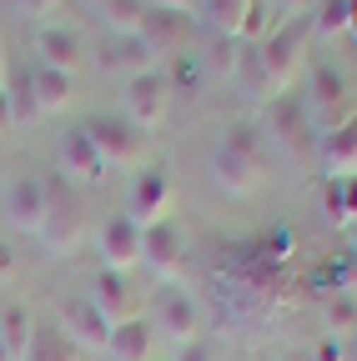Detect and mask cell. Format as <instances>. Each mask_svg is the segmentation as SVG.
<instances>
[{"label": "cell", "mask_w": 357, "mask_h": 361, "mask_svg": "<svg viewBox=\"0 0 357 361\" xmlns=\"http://www.w3.org/2000/svg\"><path fill=\"white\" fill-rule=\"evenodd\" d=\"M211 186L221 196H252L267 180V135L257 121H232L211 146Z\"/></svg>", "instance_id": "obj_1"}, {"label": "cell", "mask_w": 357, "mask_h": 361, "mask_svg": "<svg viewBox=\"0 0 357 361\" xmlns=\"http://www.w3.org/2000/svg\"><path fill=\"white\" fill-rule=\"evenodd\" d=\"M257 126L272 135L287 156H317L322 130H317V121H312L302 90H277L272 101H262V121H257Z\"/></svg>", "instance_id": "obj_2"}, {"label": "cell", "mask_w": 357, "mask_h": 361, "mask_svg": "<svg viewBox=\"0 0 357 361\" xmlns=\"http://www.w3.org/2000/svg\"><path fill=\"white\" fill-rule=\"evenodd\" d=\"M46 216H51V186L46 176L35 171H16L6 176L0 186V221H6V236H40L46 231Z\"/></svg>", "instance_id": "obj_3"}, {"label": "cell", "mask_w": 357, "mask_h": 361, "mask_svg": "<svg viewBox=\"0 0 357 361\" xmlns=\"http://www.w3.org/2000/svg\"><path fill=\"white\" fill-rule=\"evenodd\" d=\"M302 101H307L312 121H317V130L342 126V121L357 111L352 75H347L337 61H312V66H307V90H302Z\"/></svg>", "instance_id": "obj_4"}, {"label": "cell", "mask_w": 357, "mask_h": 361, "mask_svg": "<svg viewBox=\"0 0 357 361\" xmlns=\"http://www.w3.org/2000/svg\"><path fill=\"white\" fill-rule=\"evenodd\" d=\"M312 45V30H307V16H287L267 30V40H257V56L267 66V80H272V96L277 90H292L297 71H302V51Z\"/></svg>", "instance_id": "obj_5"}, {"label": "cell", "mask_w": 357, "mask_h": 361, "mask_svg": "<svg viewBox=\"0 0 357 361\" xmlns=\"http://www.w3.org/2000/svg\"><path fill=\"white\" fill-rule=\"evenodd\" d=\"M81 130L91 135V146L101 151V161H106L111 171H136V166H146V130H136L121 111L86 116Z\"/></svg>", "instance_id": "obj_6"}, {"label": "cell", "mask_w": 357, "mask_h": 361, "mask_svg": "<svg viewBox=\"0 0 357 361\" xmlns=\"http://www.w3.org/2000/svg\"><path fill=\"white\" fill-rule=\"evenodd\" d=\"M151 331L166 336L171 346H182L192 336H201V301L187 291V286H176V281H161V291L151 296Z\"/></svg>", "instance_id": "obj_7"}, {"label": "cell", "mask_w": 357, "mask_h": 361, "mask_svg": "<svg viewBox=\"0 0 357 361\" xmlns=\"http://www.w3.org/2000/svg\"><path fill=\"white\" fill-rule=\"evenodd\" d=\"M171 111V75L166 71H141L121 80V116L136 130H156Z\"/></svg>", "instance_id": "obj_8"}, {"label": "cell", "mask_w": 357, "mask_h": 361, "mask_svg": "<svg viewBox=\"0 0 357 361\" xmlns=\"http://www.w3.org/2000/svg\"><path fill=\"white\" fill-rule=\"evenodd\" d=\"M91 251L101 266L111 271H136L141 266V226L131 221L126 211H111L91 226Z\"/></svg>", "instance_id": "obj_9"}, {"label": "cell", "mask_w": 357, "mask_h": 361, "mask_svg": "<svg viewBox=\"0 0 357 361\" xmlns=\"http://www.w3.org/2000/svg\"><path fill=\"white\" fill-rule=\"evenodd\" d=\"M136 226H151L171 211V171L161 161H146L131 171V186H126V206H121Z\"/></svg>", "instance_id": "obj_10"}, {"label": "cell", "mask_w": 357, "mask_h": 361, "mask_svg": "<svg viewBox=\"0 0 357 361\" xmlns=\"http://www.w3.org/2000/svg\"><path fill=\"white\" fill-rule=\"evenodd\" d=\"M187 261V226L176 216H161L151 226H141V266L151 271V276L171 281L176 271H182Z\"/></svg>", "instance_id": "obj_11"}, {"label": "cell", "mask_w": 357, "mask_h": 361, "mask_svg": "<svg viewBox=\"0 0 357 361\" xmlns=\"http://www.w3.org/2000/svg\"><path fill=\"white\" fill-rule=\"evenodd\" d=\"M56 331H61L71 346H86V351H106V341H111V322H106V311H101L91 296H61V306H56Z\"/></svg>", "instance_id": "obj_12"}, {"label": "cell", "mask_w": 357, "mask_h": 361, "mask_svg": "<svg viewBox=\"0 0 357 361\" xmlns=\"http://www.w3.org/2000/svg\"><path fill=\"white\" fill-rule=\"evenodd\" d=\"M56 171L66 180H76V186H101V180L111 176V166L101 161V151L91 146V135H86L81 126L61 130V141H56Z\"/></svg>", "instance_id": "obj_13"}, {"label": "cell", "mask_w": 357, "mask_h": 361, "mask_svg": "<svg viewBox=\"0 0 357 361\" xmlns=\"http://www.w3.org/2000/svg\"><path fill=\"white\" fill-rule=\"evenodd\" d=\"M86 61V35L66 20H40L35 25V66H51V71H71Z\"/></svg>", "instance_id": "obj_14"}, {"label": "cell", "mask_w": 357, "mask_h": 361, "mask_svg": "<svg viewBox=\"0 0 357 361\" xmlns=\"http://www.w3.org/2000/svg\"><path fill=\"white\" fill-rule=\"evenodd\" d=\"M25 96H30V106H35V121L61 116V111H71V101H76V75H71V71H51V66H30Z\"/></svg>", "instance_id": "obj_15"}, {"label": "cell", "mask_w": 357, "mask_h": 361, "mask_svg": "<svg viewBox=\"0 0 357 361\" xmlns=\"http://www.w3.org/2000/svg\"><path fill=\"white\" fill-rule=\"evenodd\" d=\"M91 296L101 311H106V322H131L136 316V281H131V271H111V266H96V276H91Z\"/></svg>", "instance_id": "obj_16"}, {"label": "cell", "mask_w": 357, "mask_h": 361, "mask_svg": "<svg viewBox=\"0 0 357 361\" xmlns=\"http://www.w3.org/2000/svg\"><path fill=\"white\" fill-rule=\"evenodd\" d=\"M106 356L111 361H156V331H151L146 316L116 322L111 326V341H106Z\"/></svg>", "instance_id": "obj_17"}, {"label": "cell", "mask_w": 357, "mask_h": 361, "mask_svg": "<svg viewBox=\"0 0 357 361\" xmlns=\"http://www.w3.org/2000/svg\"><path fill=\"white\" fill-rule=\"evenodd\" d=\"M317 156H322L327 176H357V111H352L342 126L322 130V141H317Z\"/></svg>", "instance_id": "obj_18"}, {"label": "cell", "mask_w": 357, "mask_h": 361, "mask_svg": "<svg viewBox=\"0 0 357 361\" xmlns=\"http://www.w3.org/2000/svg\"><path fill=\"white\" fill-rule=\"evenodd\" d=\"M187 30H192V16H182V11H146V25H141L146 45L156 51V61H166V56L182 51Z\"/></svg>", "instance_id": "obj_19"}, {"label": "cell", "mask_w": 357, "mask_h": 361, "mask_svg": "<svg viewBox=\"0 0 357 361\" xmlns=\"http://www.w3.org/2000/svg\"><path fill=\"white\" fill-rule=\"evenodd\" d=\"M35 311L25 306V301H6L0 306V341H6V356L11 361H25V351H30V341H35Z\"/></svg>", "instance_id": "obj_20"}, {"label": "cell", "mask_w": 357, "mask_h": 361, "mask_svg": "<svg viewBox=\"0 0 357 361\" xmlns=\"http://www.w3.org/2000/svg\"><path fill=\"white\" fill-rule=\"evenodd\" d=\"M91 11L101 16L106 35H141L151 6H146V0H91Z\"/></svg>", "instance_id": "obj_21"}, {"label": "cell", "mask_w": 357, "mask_h": 361, "mask_svg": "<svg viewBox=\"0 0 357 361\" xmlns=\"http://www.w3.org/2000/svg\"><path fill=\"white\" fill-rule=\"evenodd\" d=\"M111 66L126 75H141V71H161L156 51L146 45V35H111Z\"/></svg>", "instance_id": "obj_22"}, {"label": "cell", "mask_w": 357, "mask_h": 361, "mask_svg": "<svg viewBox=\"0 0 357 361\" xmlns=\"http://www.w3.org/2000/svg\"><path fill=\"white\" fill-rule=\"evenodd\" d=\"M81 231H86V226H81V216L66 206H56V191H51V216H46V231H40V241H46L51 251H76V241H81Z\"/></svg>", "instance_id": "obj_23"}, {"label": "cell", "mask_w": 357, "mask_h": 361, "mask_svg": "<svg viewBox=\"0 0 357 361\" xmlns=\"http://www.w3.org/2000/svg\"><path fill=\"white\" fill-rule=\"evenodd\" d=\"M247 11H252V0H197V16L211 30H221V35H237L242 20H247Z\"/></svg>", "instance_id": "obj_24"}, {"label": "cell", "mask_w": 357, "mask_h": 361, "mask_svg": "<svg viewBox=\"0 0 357 361\" xmlns=\"http://www.w3.org/2000/svg\"><path fill=\"white\" fill-rule=\"evenodd\" d=\"M307 30H312V40H317V45L347 35V0H317V11L307 16Z\"/></svg>", "instance_id": "obj_25"}, {"label": "cell", "mask_w": 357, "mask_h": 361, "mask_svg": "<svg viewBox=\"0 0 357 361\" xmlns=\"http://www.w3.org/2000/svg\"><path fill=\"white\" fill-rule=\"evenodd\" d=\"M322 322H327V336H352L357 331V296H347V291H332L327 301H322Z\"/></svg>", "instance_id": "obj_26"}, {"label": "cell", "mask_w": 357, "mask_h": 361, "mask_svg": "<svg viewBox=\"0 0 357 361\" xmlns=\"http://www.w3.org/2000/svg\"><path fill=\"white\" fill-rule=\"evenodd\" d=\"M25 361H76V351H71V341H66L56 326L40 322V326H35V341H30V351H25Z\"/></svg>", "instance_id": "obj_27"}, {"label": "cell", "mask_w": 357, "mask_h": 361, "mask_svg": "<svg viewBox=\"0 0 357 361\" xmlns=\"http://www.w3.org/2000/svg\"><path fill=\"white\" fill-rule=\"evenodd\" d=\"M171 361H221V341L216 336H192V341L176 346Z\"/></svg>", "instance_id": "obj_28"}, {"label": "cell", "mask_w": 357, "mask_h": 361, "mask_svg": "<svg viewBox=\"0 0 357 361\" xmlns=\"http://www.w3.org/2000/svg\"><path fill=\"white\" fill-rule=\"evenodd\" d=\"M21 276V251H16V241L0 231V281H16Z\"/></svg>", "instance_id": "obj_29"}, {"label": "cell", "mask_w": 357, "mask_h": 361, "mask_svg": "<svg viewBox=\"0 0 357 361\" xmlns=\"http://www.w3.org/2000/svg\"><path fill=\"white\" fill-rule=\"evenodd\" d=\"M151 11H182V16H192L197 11V0H146Z\"/></svg>", "instance_id": "obj_30"}, {"label": "cell", "mask_w": 357, "mask_h": 361, "mask_svg": "<svg viewBox=\"0 0 357 361\" xmlns=\"http://www.w3.org/2000/svg\"><path fill=\"white\" fill-rule=\"evenodd\" d=\"M317 361H342V341H337V336H327V341L317 346Z\"/></svg>", "instance_id": "obj_31"}, {"label": "cell", "mask_w": 357, "mask_h": 361, "mask_svg": "<svg viewBox=\"0 0 357 361\" xmlns=\"http://www.w3.org/2000/svg\"><path fill=\"white\" fill-rule=\"evenodd\" d=\"M21 6H25V16H51L56 0H21Z\"/></svg>", "instance_id": "obj_32"}, {"label": "cell", "mask_w": 357, "mask_h": 361, "mask_svg": "<svg viewBox=\"0 0 357 361\" xmlns=\"http://www.w3.org/2000/svg\"><path fill=\"white\" fill-rule=\"evenodd\" d=\"M347 35L357 40V0H347Z\"/></svg>", "instance_id": "obj_33"}, {"label": "cell", "mask_w": 357, "mask_h": 361, "mask_svg": "<svg viewBox=\"0 0 357 361\" xmlns=\"http://www.w3.org/2000/svg\"><path fill=\"white\" fill-rule=\"evenodd\" d=\"M347 251H352V256H357V221H352V226H347Z\"/></svg>", "instance_id": "obj_34"}, {"label": "cell", "mask_w": 357, "mask_h": 361, "mask_svg": "<svg viewBox=\"0 0 357 361\" xmlns=\"http://www.w3.org/2000/svg\"><path fill=\"white\" fill-rule=\"evenodd\" d=\"M0 361H11V356H6V341H0Z\"/></svg>", "instance_id": "obj_35"}, {"label": "cell", "mask_w": 357, "mask_h": 361, "mask_svg": "<svg viewBox=\"0 0 357 361\" xmlns=\"http://www.w3.org/2000/svg\"><path fill=\"white\" fill-rule=\"evenodd\" d=\"M352 341H357V331H352Z\"/></svg>", "instance_id": "obj_36"}]
</instances>
